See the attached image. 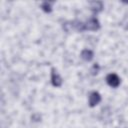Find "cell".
<instances>
[{
  "instance_id": "obj_8",
  "label": "cell",
  "mask_w": 128,
  "mask_h": 128,
  "mask_svg": "<svg viewBox=\"0 0 128 128\" xmlns=\"http://www.w3.org/2000/svg\"><path fill=\"white\" fill-rule=\"evenodd\" d=\"M98 71H99V65H98V64H94V65L92 66V68H91V73H92V75H96V74L98 73Z\"/></svg>"
},
{
  "instance_id": "obj_4",
  "label": "cell",
  "mask_w": 128,
  "mask_h": 128,
  "mask_svg": "<svg viewBox=\"0 0 128 128\" xmlns=\"http://www.w3.org/2000/svg\"><path fill=\"white\" fill-rule=\"evenodd\" d=\"M100 101H101V95L98 92L93 91L89 96V106L90 107H94L97 104H99Z\"/></svg>"
},
{
  "instance_id": "obj_5",
  "label": "cell",
  "mask_w": 128,
  "mask_h": 128,
  "mask_svg": "<svg viewBox=\"0 0 128 128\" xmlns=\"http://www.w3.org/2000/svg\"><path fill=\"white\" fill-rule=\"evenodd\" d=\"M90 8L94 13H98L103 9V3L100 1H94L90 3Z\"/></svg>"
},
{
  "instance_id": "obj_3",
  "label": "cell",
  "mask_w": 128,
  "mask_h": 128,
  "mask_svg": "<svg viewBox=\"0 0 128 128\" xmlns=\"http://www.w3.org/2000/svg\"><path fill=\"white\" fill-rule=\"evenodd\" d=\"M51 83L55 87H60L62 85V78L61 76L57 73L55 68L51 69Z\"/></svg>"
},
{
  "instance_id": "obj_2",
  "label": "cell",
  "mask_w": 128,
  "mask_h": 128,
  "mask_svg": "<svg viewBox=\"0 0 128 128\" xmlns=\"http://www.w3.org/2000/svg\"><path fill=\"white\" fill-rule=\"evenodd\" d=\"M106 82L109 86L113 87V88H116L119 86L120 84V78L118 77V75H116L115 73H110L107 75L106 77Z\"/></svg>"
},
{
  "instance_id": "obj_1",
  "label": "cell",
  "mask_w": 128,
  "mask_h": 128,
  "mask_svg": "<svg viewBox=\"0 0 128 128\" xmlns=\"http://www.w3.org/2000/svg\"><path fill=\"white\" fill-rule=\"evenodd\" d=\"M85 26V30H90V31H96L100 28V23L98 21L97 18L92 17L90 19H88L86 21V23H84Z\"/></svg>"
},
{
  "instance_id": "obj_6",
  "label": "cell",
  "mask_w": 128,
  "mask_h": 128,
  "mask_svg": "<svg viewBox=\"0 0 128 128\" xmlns=\"http://www.w3.org/2000/svg\"><path fill=\"white\" fill-rule=\"evenodd\" d=\"M81 57L85 61H91L93 59V52L91 50H89V49H84L81 52Z\"/></svg>"
},
{
  "instance_id": "obj_7",
  "label": "cell",
  "mask_w": 128,
  "mask_h": 128,
  "mask_svg": "<svg viewBox=\"0 0 128 128\" xmlns=\"http://www.w3.org/2000/svg\"><path fill=\"white\" fill-rule=\"evenodd\" d=\"M41 8L46 13H50L52 11V7H51V3L50 2H43L41 4Z\"/></svg>"
}]
</instances>
